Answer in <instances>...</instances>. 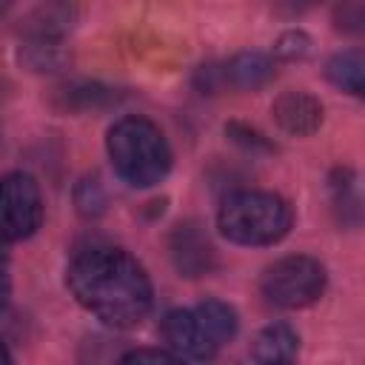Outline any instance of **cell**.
Segmentation results:
<instances>
[{
  "mask_svg": "<svg viewBox=\"0 0 365 365\" xmlns=\"http://www.w3.org/2000/svg\"><path fill=\"white\" fill-rule=\"evenodd\" d=\"M66 285L91 317L111 328L140 325L154 305V288L145 268L114 245H88L77 251L66 268Z\"/></svg>",
  "mask_w": 365,
  "mask_h": 365,
  "instance_id": "cell-1",
  "label": "cell"
},
{
  "mask_svg": "<svg viewBox=\"0 0 365 365\" xmlns=\"http://www.w3.org/2000/svg\"><path fill=\"white\" fill-rule=\"evenodd\" d=\"M108 160L131 188H151L171 171V148L160 125L145 117H120L106 134Z\"/></svg>",
  "mask_w": 365,
  "mask_h": 365,
  "instance_id": "cell-2",
  "label": "cell"
},
{
  "mask_svg": "<svg viewBox=\"0 0 365 365\" xmlns=\"http://www.w3.org/2000/svg\"><path fill=\"white\" fill-rule=\"evenodd\" d=\"M294 225L291 205L271 191L242 188L222 200L217 211V228L228 242L248 245V248H265L277 245L288 237Z\"/></svg>",
  "mask_w": 365,
  "mask_h": 365,
  "instance_id": "cell-3",
  "label": "cell"
},
{
  "mask_svg": "<svg viewBox=\"0 0 365 365\" xmlns=\"http://www.w3.org/2000/svg\"><path fill=\"white\" fill-rule=\"evenodd\" d=\"M328 274L319 259L305 254H291L271 262L259 277L262 297L285 311H299L314 305L325 291Z\"/></svg>",
  "mask_w": 365,
  "mask_h": 365,
  "instance_id": "cell-4",
  "label": "cell"
},
{
  "mask_svg": "<svg viewBox=\"0 0 365 365\" xmlns=\"http://www.w3.org/2000/svg\"><path fill=\"white\" fill-rule=\"evenodd\" d=\"M43 222V194L31 174L11 171L3 177V237L6 242L29 240Z\"/></svg>",
  "mask_w": 365,
  "mask_h": 365,
  "instance_id": "cell-5",
  "label": "cell"
},
{
  "mask_svg": "<svg viewBox=\"0 0 365 365\" xmlns=\"http://www.w3.org/2000/svg\"><path fill=\"white\" fill-rule=\"evenodd\" d=\"M160 334H163V342L165 348H171L177 354V359H188V362H205V359H214V354L220 351L208 334L202 331L194 308L185 311V308H174L163 317L160 322Z\"/></svg>",
  "mask_w": 365,
  "mask_h": 365,
  "instance_id": "cell-6",
  "label": "cell"
},
{
  "mask_svg": "<svg viewBox=\"0 0 365 365\" xmlns=\"http://www.w3.org/2000/svg\"><path fill=\"white\" fill-rule=\"evenodd\" d=\"M168 257H171L174 268L180 271V277H188V279L211 274L217 265L214 245L197 222L174 225V231L168 234Z\"/></svg>",
  "mask_w": 365,
  "mask_h": 365,
  "instance_id": "cell-7",
  "label": "cell"
},
{
  "mask_svg": "<svg viewBox=\"0 0 365 365\" xmlns=\"http://www.w3.org/2000/svg\"><path fill=\"white\" fill-rule=\"evenodd\" d=\"M271 117L274 123L291 134V137H308L314 134L319 125H322V103L308 94V91H299V88H291V91H282L274 103H271Z\"/></svg>",
  "mask_w": 365,
  "mask_h": 365,
  "instance_id": "cell-8",
  "label": "cell"
},
{
  "mask_svg": "<svg viewBox=\"0 0 365 365\" xmlns=\"http://www.w3.org/2000/svg\"><path fill=\"white\" fill-rule=\"evenodd\" d=\"M222 88L257 91L274 80V60L262 51H240L231 60L220 63Z\"/></svg>",
  "mask_w": 365,
  "mask_h": 365,
  "instance_id": "cell-9",
  "label": "cell"
},
{
  "mask_svg": "<svg viewBox=\"0 0 365 365\" xmlns=\"http://www.w3.org/2000/svg\"><path fill=\"white\" fill-rule=\"evenodd\" d=\"M331 188V208L339 225L356 228L365 222V188L351 168H336L328 180Z\"/></svg>",
  "mask_w": 365,
  "mask_h": 365,
  "instance_id": "cell-10",
  "label": "cell"
},
{
  "mask_svg": "<svg viewBox=\"0 0 365 365\" xmlns=\"http://www.w3.org/2000/svg\"><path fill=\"white\" fill-rule=\"evenodd\" d=\"M297 348H299V334L288 322H271L254 336L251 356L257 362H265V365L291 362L297 356Z\"/></svg>",
  "mask_w": 365,
  "mask_h": 365,
  "instance_id": "cell-11",
  "label": "cell"
},
{
  "mask_svg": "<svg viewBox=\"0 0 365 365\" xmlns=\"http://www.w3.org/2000/svg\"><path fill=\"white\" fill-rule=\"evenodd\" d=\"M194 314H197L202 331L208 334V339H211L217 348L228 345V342L237 336L240 319H237V311H234L228 302H222V299H205V302H200V305L194 308Z\"/></svg>",
  "mask_w": 365,
  "mask_h": 365,
  "instance_id": "cell-12",
  "label": "cell"
},
{
  "mask_svg": "<svg viewBox=\"0 0 365 365\" xmlns=\"http://www.w3.org/2000/svg\"><path fill=\"white\" fill-rule=\"evenodd\" d=\"M325 77L336 88H342V91H348V94L356 97L362 91V86H365V51L362 48L336 51L325 63Z\"/></svg>",
  "mask_w": 365,
  "mask_h": 365,
  "instance_id": "cell-13",
  "label": "cell"
},
{
  "mask_svg": "<svg viewBox=\"0 0 365 365\" xmlns=\"http://www.w3.org/2000/svg\"><path fill=\"white\" fill-rule=\"evenodd\" d=\"M63 106L74 108V111H86V108H100L106 103H114L117 94L111 88H103L97 83H80V86H68L60 91Z\"/></svg>",
  "mask_w": 365,
  "mask_h": 365,
  "instance_id": "cell-14",
  "label": "cell"
},
{
  "mask_svg": "<svg viewBox=\"0 0 365 365\" xmlns=\"http://www.w3.org/2000/svg\"><path fill=\"white\" fill-rule=\"evenodd\" d=\"M331 23L339 34L365 40V0H336Z\"/></svg>",
  "mask_w": 365,
  "mask_h": 365,
  "instance_id": "cell-15",
  "label": "cell"
},
{
  "mask_svg": "<svg viewBox=\"0 0 365 365\" xmlns=\"http://www.w3.org/2000/svg\"><path fill=\"white\" fill-rule=\"evenodd\" d=\"M74 202H77V211L83 217H97V214H103L106 194H103V188H100V182L94 177L91 180L86 177V180H80V185L74 191Z\"/></svg>",
  "mask_w": 365,
  "mask_h": 365,
  "instance_id": "cell-16",
  "label": "cell"
},
{
  "mask_svg": "<svg viewBox=\"0 0 365 365\" xmlns=\"http://www.w3.org/2000/svg\"><path fill=\"white\" fill-rule=\"evenodd\" d=\"M311 54V37L305 31H285L277 43H274V57L279 60H305Z\"/></svg>",
  "mask_w": 365,
  "mask_h": 365,
  "instance_id": "cell-17",
  "label": "cell"
},
{
  "mask_svg": "<svg viewBox=\"0 0 365 365\" xmlns=\"http://www.w3.org/2000/svg\"><path fill=\"white\" fill-rule=\"evenodd\" d=\"M225 134H228L237 145H242V148H248V151H271V148H274L259 131H254V128H248V125H242V123H228V125H225Z\"/></svg>",
  "mask_w": 365,
  "mask_h": 365,
  "instance_id": "cell-18",
  "label": "cell"
},
{
  "mask_svg": "<svg viewBox=\"0 0 365 365\" xmlns=\"http://www.w3.org/2000/svg\"><path fill=\"white\" fill-rule=\"evenodd\" d=\"M123 362H174L177 354L171 348H134L120 356Z\"/></svg>",
  "mask_w": 365,
  "mask_h": 365,
  "instance_id": "cell-19",
  "label": "cell"
},
{
  "mask_svg": "<svg viewBox=\"0 0 365 365\" xmlns=\"http://www.w3.org/2000/svg\"><path fill=\"white\" fill-rule=\"evenodd\" d=\"M317 3H319V0H274L277 11H279L282 17H297V14L308 11V9H314Z\"/></svg>",
  "mask_w": 365,
  "mask_h": 365,
  "instance_id": "cell-20",
  "label": "cell"
},
{
  "mask_svg": "<svg viewBox=\"0 0 365 365\" xmlns=\"http://www.w3.org/2000/svg\"><path fill=\"white\" fill-rule=\"evenodd\" d=\"M356 97H359V100H365V86H362V91H359V94H356Z\"/></svg>",
  "mask_w": 365,
  "mask_h": 365,
  "instance_id": "cell-21",
  "label": "cell"
}]
</instances>
